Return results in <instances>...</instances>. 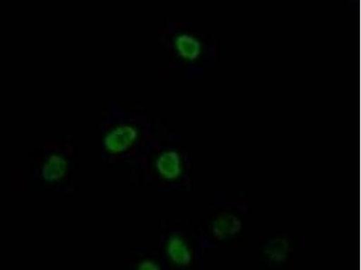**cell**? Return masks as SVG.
Segmentation results:
<instances>
[{
	"mask_svg": "<svg viewBox=\"0 0 361 270\" xmlns=\"http://www.w3.org/2000/svg\"><path fill=\"white\" fill-rule=\"evenodd\" d=\"M158 169L161 174L166 178H176L179 174V159L175 153H167L164 154L159 162Z\"/></svg>",
	"mask_w": 361,
	"mask_h": 270,
	"instance_id": "obj_1",
	"label": "cell"
},
{
	"mask_svg": "<svg viewBox=\"0 0 361 270\" xmlns=\"http://www.w3.org/2000/svg\"><path fill=\"white\" fill-rule=\"evenodd\" d=\"M240 221L233 215L220 218L214 225V233L216 236L226 237L230 234L236 233L240 229Z\"/></svg>",
	"mask_w": 361,
	"mask_h": 270,
	"instance_id": "obj_2",
	"label": "cell"
},
{
	"mask_svg": "<svg viewBox=\"0 0 361 270\" xmlns=\"http://www.w3.org/2000/svg\"><path fill=\"white\" fill-rule=\"evenodd\" d=\"M169 253L173 260L179 264H187L190 262V253L185 244L178 238H173L170 243Z\"/></svg>",
	"mask_w": 361,
	"mask_h": 270,
	"instance_id": "obj_3",
	"label": "cell"
}]
</instances>
